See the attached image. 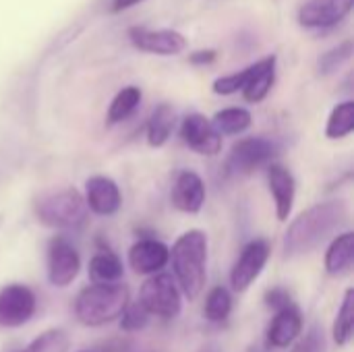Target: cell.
I'll use <instances>...</instances> for the list:
<instances>
[{"label":"cell","instance_id":"cell-1","mask_svg":"<svg viewBox=\"0 0 354 352\" xmlns=\"http://www.w3.org/2000/svg\"><path fill=\"white\" fill-rule=\"evenodd\" d=\"M348 220V205L342 199H330L311 205L299 214L284 234V255L301 257L324 245Z\"/></svg>","mask_w":354,"mask_h":352},{"label":"cell","instance_id":"cell-2","mask_svg":"<svg viewBox=\"0 0 354 352\" xmlns=\"http://www.w3.org/2000/svg\"><path fill=\"white\" fill-rule=\"evenodd\" d=\"M170 259L178 290L189 301H195L207 280V234L197 228L187 230L172 245Z\"/></svg>","mask_w":354,"mask_h":352},{"label":"cell","instance_id":"cell-3","mask_svg":"<svg viewBox=\"0 0 354 352\" xmlns=\"http://www.w3.org/2000/svg\"><path fill=\"white\" fill-rule=\"evenodd\" d=\"M131 303L127 284H89L75 299V317L87 328H100L120 319Z\"/></svg>","mask_w":354,"mask_h":352},{"label":"cell","instance_id":"cell-4","mask_svg":"<svg viewBox=\"0 0 354 352\" xmlns=\"http://www.w3.org/2000/svg\"><path fill=\"white\" fill-rule=\"evenodd\" d=\"M37 222L56 230H81L89 222V210L75 187L44 191L33 199Z\"/></svg>","mask_w":354,"mask_h":352},{"label":"cell","instance_id":"cell-5","mask_svg":"<svg viewBox=\"0 0 354 352\" xmlns=\"http://www.w3.org/2000/svg\"><path fill=\"white\" fill-rule=\"evenodd\" d=\"M149 315L162 317V319H174L180 313L183 301H180V290L176 280L170 274H153L149 276L141 290H139V301H137Z\"/></svg>","mask_w":354,"mask_h":352},{"label":"cell","instance_id":"cell-6","mask_svg":"<svg viewBox=\"0 0 354 352\" xmlns=\"http://www.w3.org/2000/svg\"><path fill=\"white\" fill-rule=\"evenodd\" d=\"M278 151V143L270 137H245L232 145V151L226 160V170L230 174H251L270 164Z\"/></svg>","mask_w":354,"mask_h":352},{"label":"cell","instance_id":"cell-7","mask_svg":"<svg viewBox=\"0 0 354 352\" xmlns=\"http://www.w3.org/2000/svg\"><path fill=\"white\" fill-rule=\"evenodd\" d=\"M79 251L64 237H54L48 245V280L56 288H66L79 276Z\"/></svg>","mask_w":354,"mask_h":352},{"label":"cell","instance_id":"cell-8","mask_svg":"<svg viewBox=\"0 0 354 352\" xmlns=\"http://www.w3.org/2000/svg\"><path fill=\"white\" fill-rule=\"evenodd\" d=\"M37 307L33 290L25 284H8L0 290V328L25 326Z\"/></svg>","mask_w":354,"mask_h":352},{"label":"cell","instance_id":"cell-9","mask_svg":"<svg viewBox=\"0 0 354 352\" xmlns=\"http://www.w3.org/2000/svg\"><path fill=\"white\" fill-rule=\"evenodd\" d=\"M270 243L263 239L251 241L243 251L241 257L236 259L232 272H230V284L236 293H245L263 272L268 259H270Z\"/></svg>","mask_w":354,"mask_h":352},{"label":"cell","instance_id":"cell-10","mask_svg":"<svg viewBox=\"0 0 354 352\" xmlns=\"http://www.w3.org/2000/svg\"><path fill=\"white\" fill-rule=\"evenodd\" d=\"M180 137L193 151L201 156H218L222 149V135L214 129L212 120L199 112L183 118Z\"/></svg>","mask_w":354,"mask_h":352},{"label":"cell","instance_id":"cell-11","mask_svg":"<svg viewBox=\"0 0 354 352\" xmlns=\"http://www.w3.org/2000/svg\"><path fill=\"white\" fill-rule=\"evenodd\" d=\"M85 205L97 216H114L122 205V195L118 185L104 174H95L85 183Z\"/></svg>","mask_w":354,"mask_h":352},{"label":"cell","instance_id":"cell-12","mask_svg":"<svg viewBox=\"0 0 354 352\" xmlns=\"http://www.w3.org/2000/svg\"><path fill=\"white\" fill-rule=\"evenodd\" d=\"M170 261V249L156 239H141L129 249V266L139 276L160 274Z\"/></svg>","mask_w":354,"mask_h":352},{"label":"cell","instance_id":"cell-13","mask_svg":"<svg viewBox=\"0 0 354 352\" xmlns=\"http://www.w3.org/2000/svg\"><path fill=\"white\" fill-rule=\"evenodd\" d=\"M170 201L183 214H199L203 203H205L203 178L193 170L180 172L176 176V180H174V185H172Z\"/></svg>","mask_w":354,"mask_h":352},{"label":"cell","instance_id":"cell-14","mask_svg":"<svg viewBox=\"0 0 354 352\" xmlns=\"http://www.w3.org/2000/svg\"><path fill=\"white\" fill-rule=\"evenodd\" d=\"M129 37L141 50L156 54H176L187 46V37L176 29H147V27H131Z\"/></svg>","mask_w":354,"mask_h":352},{"label":"cell","instance_id":"cell-15","mask_svg":"<svg viewBox=\"0 0 354 352\" xmlns=\"http://www.w3.org/2000/svg\"><path fill=\"white\" fill-rule=\"evenodd\" d=\"M268 185H270V193L274 197L276 216L280 222H286L295 207V195H297L295 176L288 168H284L280 164H270L268 166Z\"/></svg>","mask_w":354,"mask_h":352},{"label":"cell","instance_id":"cell-16","mask_svg":"<svg viewBox=\"0 0 354 352\" xmlns=\"http://www.w3.org/2000/svg\"><path fill=\"white\" fill-rule=\"evenodd\" d=\"M353 0H307L299 10V21L307 27H330L342 21Z\"/></svg>","mask_w":354,"mask_h":352},{"label":"cell","instance_id":"cell-17","mask_svg":"<svg viewBox=\"0 0 354 352\" xmlns=\"http://www.w3.org/2000/svg\"><path fill=\"white\" fill-rule=\"evenodd\" d=\"M303 332V315L297 305L276 313L268 328V344L274 349H288Z\"/></svg>","mask_w":354,"mask_h":352},{"label":"cell","instance_id":"cell-18","mask_svg":"<svg viewBox=\"0 0 354 352\" xmlns=\"http://www.w3.org/2000/svg\"><path fill=\"white\" fill-rule=\"evenodd\" d=\"M276 79V56H263L261 60H257L255 64L249 66V75L247 81L243 85V95L247 102H261L268 91L272 89Z\"/></svg>","mask_w":354,"mask_h":352},{"label":"cell","instance_id":"cell-19","mask_svg":"<svg viewBox=\"0 0 354 352\" xmlns=\"http://www.w3.org/2000/svg\"><path fill=\"white\" fill-rule=\"evenodd\" d=\"M354 263V234L351 230L338 234L326 253V272L334 278H340L351 272Z\"/></svg>","mask_w":354,"mask_h":352},{"label":"cell","instance_id":"cell-20","mask_svg":"<svg viewBox=\"0 0 354 352\" xmlns=\"http://www.w3.org/2000/svg\"><path fill=\"white\" fill-rule=\"evenodd\" d=\"M89 280L91 284H116L122 280L124 268L116 253L112 251H100L89 261Z\"/></svg>","mask_w":354,"mask_h":352},{"label":"cell","instance_id":"cell-21","mask_svg":"<svg viewBox=\"0 0 354 352\" xmlns=\"http://www.w3.org/2000/svg\"><path fill=\"white\" fill-rule=\"evenodd\" d=\"M176 122V112L168 102H162L156 106V110L151 112L149 120H147V143L151 147H162L174 129Z\"/></svg>","mask_w":354,"mask_h":352},{"label":"cell","instance_id":"cell-22","mask_svg":"<svg viewBox=\"0 0 354 352\" xmlns=\"http://www.w3.org/2000/svg\"><path fill=\"white\" fill-rule=\"evenodd\" d=\"M209 120L220 135H239L251 127V112L239 106H230V108L216 112L214 118Z\"/></svg>","mask_w":354,"mask_h":352},{"label":"cell","instance_id":"cell-23","mask_svg":"<svg viewBox=\"0 0 354 352\" xmlns=\"http://www.w3.org/2000/svg\"><path fill=\"white\" fill-rule=\"evenodd\" d=\"M354 129V102L346 100L340 102L338 106H334V110L330 112L328 124H326V137L328 139H344L346 135H351Z\"/></svg>","mask_w":354,"mask_h":352},{"label":"cell","instance_id":"cell-24","mask_svg":"<svg viewBox=\"0 0 354 352\" xmlns=\"http://www.w3.org/2000/svg\"><path fill=\"white\" fill-rule=\"evenodd\" d=\"M354 332V290L348 288L344 293V299H342V305L336 313V322H334V342L338 346H346L351 340H353Z\"/></svg>","mask_w":354,"mask_h":352},{"label":"cell","instance_id":"cell-25","mask_svg":"<svg viewBox=\"0 0 354 352\" xmlns=\"http://www.w3.org/2000/svg\"><path fill=\"white\" fill-rule=\"evenodd\" d=\"M141 102V89L135 87V85H129V87H122L110 102V108H108V122L110 124H116L120 120H124L127 116L133 114V110L139 106Z\"/></svg>","mask_w":354,"mask_h":352},{"label":"cell","instance_id":"cell-26","mask_svg":"<svg viewBox=\"0 0 354 352\" xmlns=\"http://www.w3.org/2000/svg\"><path fill=\"white\" fill-rule=\"evenodd\" d=\"M232 311V297L228 293V288L224 286H216L207 293V299H205V307H203V315L207 322L212 324H222L228 319Z\"/></svg>","mask_w":354,"mask_h":352},{"label":"cell","instance_id":"cell-27","mask_svg":"<svg viewBox=\"0 0 354 352\" xmlns=\"http://www.w3.org/2000/svg\"><path fill=\"white\" fill-rule=\"evenodd\" d=\"M71 340L64 330H46L21 352H68Z\"/></svg>","mask_w":354,"mask_h":352},{"label":"cell","instance_id":"cell-28","mask_svg":"<svg viewBox=\"0 0 354 352\" xmlns=\"http://www.w3.org/2000/svg\"><path fill=\"white\" fill-rule=\"evenodd\" d=\"M351 52H353V41H351V39H344L342 44L330 48L328 52H324V54L319 56V71H322L324 75H326V73H332L342 60H346V58L351 56Z\"/></svg>","mask_w":354,"mask_h":352},{"label":"cell","instance_id":"cell-29","mask_svg":"<svg viewBox=\"0 0 354 352\" xmlns=\"http://www.w3.org/2000/svg\"><path fill=\"white\" fill-rule=\"evenodd\" d=\"M147 324H149V313H147L139 303H135V305L129 303V307H127V309L122 311V315H120V328H122L124 332H139V330H143Z\"/></svg>","mask_w":354,"mask_h":352},{"label":"cell","instance_id":"cell-30","mask_svg":"<svg viewBox=\"0 0 354 352\" xmlns=\"http://www.w3.org/2000/svg\"><path fill=\"white\" fill-rule=\"evenodd\" d=\"M247 75H249V66L243 68V71H236V73H228V75H222L214 81V91L216 93H222V95H228V93H234L239 89H243L245 81H247Z\"/></svg>","mask_w":354,"mask_h":352},{"label":"cell","instance_id":"cell-31","mask_svg":"<svg viewBox=\"0 0 354 352\" xmlns=\"http://www.w3.org/2000/svg\"><path fill=\"white\" fill-rule=\"evenodd\" d=\"M266 303H268V307L274 309L276 313L282 311V309H286V307H290V305H295L292 299H290V295H288V290H284V288H280V286H276V288H272V290L266 293Z\"/></svg>","mask_w":354,"mask_h":352},{"label":"cell","instance_id":"cell-32","mask_svg":"<svg viewBox=\"0 0 354 352\" xmlns=\"http://www.w3.org/2000/svg\"><path fill=\"white\" fill-rule=\"evenodd\" d=\"M324 332L315 326L309 330V334L305 336V340L295 349V352H324Z\"/></svg>","mask_w":354,"mask_h":352},{"label":"cell","instance_id":"cell-33","mask_svg":"<svg viewBox=\"0 0 354 352\" xmlns=\"http://www.w3.org/2000/svg\"><path fill=\"white\" fill-rule=\"evenodd\" d=\"M216 58V50H195V52H191V56H189V60L191 62H212Z\"/></svg>","mask_w":354,"mask_h":352},{"label":"cell","instance_id":"cell-34","mask_svg":"<svg viewBox=\"0 0 354 352\" xmlns=\"http://www.w3.org/2000/svg\"><path fill=\"white\" fill-rule=\"evenodd\" d=\"M137 2H141V0H112V10H124Z\"/></svg>","mask_w":354,"mask_h":352},{"label":"cell","instance_id":"cell-35","mask_svg":"<svg viewBox=\"0 0 354 352\" xmlns=\"http://www.w3.org/2000/svg\"><path fill=\"white\" fill-rule=\"evenodd\" d=\"M83 352H89V351H83Z\"/></svg>","mask_w":354,"mask_h":352}]
</instances>
